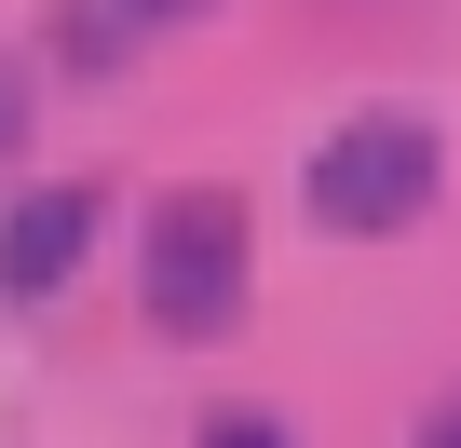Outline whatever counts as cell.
<instances>
[{
    "instance_id": "cell-7",
    "label": "cell",
    "mask_w": 461,
    "mask_h": 448,
    "mask_svg": "<svg viewBox=\"0 0 461 448\" xmlns=\"http://www.w3.org/2000/svg\"><path fill=\"white\" fill-rule=\"evenodd\" d=\"M420 448H461V394H447V407H434V421H420Z\"/></svg>"
},
{
    "instance_id": "cell-5",
    "label": "cell",
    "mask_w": 461,
    "mask_h": 448,
    "mask_svg": "<svg viewBox=\"0 0 461 448\" xmlns=\"http://www.w3.org/2000/svg\"><path fill=\"white\" fill-rule=\"evenodd\" d=\"M122 41H136V28H122V14H95V0H82V14H68V55H82V69H109Z\"/></svg>"
},
{
    "instance_id": "cell-6",
    "label": "cell",
    "mask_w": 461,
    "mask_h": 448,
    "mask_svg": "<svg viewBox=\"0 0 461 448\" xmlns=\"http://www.w3.org/2000/svg\"><path fill=\"white\" fill-rule=\"evenodd\" d=\"M14 136H28V69L0 55V150H14Z\"/></svg>"
},
{
    "instance_id": "cell-1",
    "label": "cell",
    "mask_w": 461,
    "mask_h": 448,
    "mask_svg": "<svg viewBox=\"0 0 461 448\" xmlns=\"http://www.w3.org/2000/svg\"><path fill=\"white\" fill-rule=\"evenodd\" d=\"M245 272H258L245 204H230V190H176V204L149 217L136 299H149V326H163V340H217L230 313H245Z\"/></svg>"
},
{
    "instance_id": "cell-4",
    "label": "cell",
    "mask_w": 461,
    "mask_h": 448,
    "mask_svg": "<svg viewBox=\"0 0 461 448\" xmlns=\"http://www.w3.org/2000/svg\"><path fill=\"white\" fill-rule=\"evenodd\" d=\"M190 448H299V434H285V421H272V407H217V421H203V434H190Z\"/></svg>"
},
{
    "instance_id": "cell-3",
    "label": "cell",
    "mask_w": 461,
    "mask_h": 448,
    "mask_svg": "<svg viewBox=\"0 0 461 448\" xmlns=\"http://www.w3.org/2000/svg\"><path fill=\"white\" fill-rule=\"evenodd\" d=\"M95 217H109V204H95L82 177L28 190L14 217H0V299H55V286H68V272L95 259Z\"/></svg>"
},
{
    "instance_id": "cell-2",
    "label": "cell",
    "mask_w": 461,
    "mask_h": 448,
    "mask_svg": "<svg viewBox=\"0 0 461 448\" xmlns=\"http://www.w3.org/2000/svg\"><path fill=\"white\" fill-rule=\"evenodd\" d=\"M434 177H447L434 123L366 109V123H339V136L312 150V217L353 232V245H380V232H407V217H434Z\"/></svg>"
},
{
    "instance_id": "cell-8",
    "label": "cell",
    "mask_w": 461,
    "mask_h": 448,
    "mask_svg": "<svg viewBox=\"0 0 461 448\" xmlns=\"http://www.w3.org/2000/svg\"><path fill=\"white\" fill-rule=\"evenodd\" d=\"M136 14H203V0H136Z\"/></svg>"
}]
</instances>
